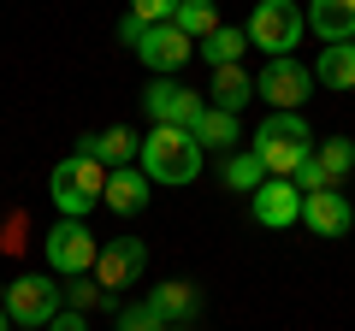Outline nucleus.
Segmentation results:
<instances>
[{
  "instance_id": "1",
  "label": "nucleus",
  "mask_w": 355,
  "mask_h": 331,
  "mask_svg": "<svg viewBox=\"0 0 355 331\" xmlns=\"http://www.w3.org/2000/svg\"><path fill=\"white\" fill-rule=\"evenodd\" d=\"M142 178L160 184V190H184V184L202 178V148H196L190 130H178V125H154L148 136H142Z\"/></svg>"
},
{
  "instance_id": "2",
  "label": "nucleus",
  "mask_w": 355,
  "mask_h": 331,
  "mask_svg": "<svg viewBox=\"0 0 355 331\" xmlns=\"http://www.w3.org/2000/svg\"><path fill=\"white\" fill-rule=\"evenodd\" d=\"M249 148L261 154L266 178H296V166L314 154V130H308L302 113H266V125L254 130Z\"/></svg>"
},
{
  "instance_id": "3",
  "label": "nucleus",
  "mask_w": 355,
  "mask_h": 331,
  "mask_svg": "<svg viewBox=\"0 0 355 331\" xmlns=\"http://www.w3.org/2000/svg\"><path fill=\"white\" fill-rule=\"evenodd\" d=\"M101 190H107V166L89 160V154H71L48 172V195L60 207V219H89L101 207Z\"/></svg>"
},
{
  "instance_id": "4",
  "label": "nucleus",
  "mask_w": 355,
  "mask_h": 331,
  "mask_svg": "<svg viewBox=\"0 0 355 331\" xmlns=\"http://www.w3.org/2000/svg\"><path fill=\"white\" fill-rule=\"evenodd\" d=\"M6 319L12 331H48L53 314L65 307V284L53 272H24V278H6Z\"/></svg>"
},
{
  "instance_id": "5",
  "label": "nucleus",
  "mask_w": 355,
  "mask_h": 331,
  "mask_svg": "<svg viewBox=\"0 0 355 331\" xmlns=\"http://www.w3.org/2000/svg\"><path fill=\"white\" fill-rule=\"evenodd\" d=\"M249 48H261L266 60H291V48L302 42L308 18L296 0H254V12H249Z\"/></svg>"
},
{
  "instance_id": "6",
  "label": "nucleus",
  "mask_w": 355,
  "mask_h": 331,
  "mask_svg": "<svg viewBox=\"0 0 355 331\" xmlns=\"http://www.w3.org/2000/svg\"><path fill=\"white\" fill-rule=\"evenodd\" d=\"M42 255H48V272H53V278H83V272H95L101 242H95L89 219H60V225L42 237Z\"/></svg>"
},
{
  "instance_id": "7",
  "label": "nucleus",
  "mask_w": 355,
  "mask_h": 331,
  "mask_svg": "<svg viewBox=\"0 0 355 331\" xmlns=\"http://www.w3.org/2000/svg\"><path fill=\"white\" fill-rule=\"evenodd\" d=\"M254 95H261L272 113H296V107L314 95V65H302L291 53V60H266V71L254 77Z\"/></svg>"
},
{
  "instance_id": "8",
  "label": "nucleus",
  "mask_w": 355,
  "mask_h": 331,
  "mask_svg": "<svg viewBox=\"0 0 355 331\" xmlns=\"http://www.w3.org/2000/svg\"><path fill=\"white\" fill-rule=\"evenodd\" d=\"M349 172H355V142L349 136H326V142H314V154H308L302 166H296L291 184L302 195H314V190H338Z\"/></svg>"
},
{
  "instance_id": "9",
  "label": "nucleus",
  "mask_w": 355,
  "mask_h": 331,
  "mask_svg": "<svg viewBox=\"0 0 355 331\" xmlns=\"http://www.w3.org/2000/svg\"><path fill=\"white\" fill-rule=\"evenodd\" d=\"M137 60L148 65L154 77H178V71H184V60H196V42L166 18V24H148L137 36Z\"/></svg>"
},
{
  "instance_id": "10",
  "label": "nucleus",
  "mask_w": 355,
  "mask_h": 331,
  "mask_svg": "<svg viewBox=\"0 0 355 331\" xmlns=\"http://www.w3.org/2000/svg\"><path fill=\"white\" fill-rule=\"evenodd\" d=\"M202 95L196 89H184L178 77H154L148 89H142V113L154 118V125H178V130H190L196 118H202Z\"/></svg>"
},
{
  "instance_id": "11",
  "label": "nucleus",
  "mask_w": 355,
  "mask_h": 331,
  "mask_svg": "<svg viewBox=\"0 0 355 331\" xmlns=\"http://www.w3.org/2000/svg\"><path fill=\"white\" fill-rule=\"evenodd\" d=\"M142 272H148V249H142V237H113L101 249V255H95V284H101V290H125V284H137Z\"/></svg>"
},
{
  "instance_id": "12",
  "label": "nucleus",
  "mask_w": 355,
  "mask_h": 331,
  "mask_svg": "<svg viewBox=\"0 0 355 331\" xmlns=\"http://www.w3.org/2000/svg\"><path fill=\"white\" fill-rule=\"evenodd\" d=\"M249 219L266 231H284V225H302V190L291 178H266L261 190L249 195Z\"/></svg>"
},
{
  "instance_id": "13",
  "label": "nucleus",
  "mask_w": 355,
  "mask_h": 331,
  "mask_svg": "<svg viewBox=\"0 0 355 331\" xmlns=\"http://www.w3.org/2000/svg\"><path fill=\"white\" fill-rule=\"evenodd\" d=\"M302 225L314 231V237H349L355 202L343 190H314V195H302Z\"/></svg>"
},
{
  "instance_id": "14",
  "label": "nucleus",
  "mask_w": 355,
  "mask_h": 331,
  "mask_svg": "<svg viewBox=\"0 0 355 331\" xmlns=\"http://www.w3.org/2000/svg\"><path fill=\"white\" fill-rule=\"evenodd\" d=\"M148 190L154 184L142 178V166H113V172H107V190H101V207H113L119 219H130V213L148 207Z\"/></svg>"
},
{
  "instance_id": "15",
  "label": "nucleus",
  "mask_w": 355,
  "mask_h": 331,
  "mask_svg": "<svg viewBox=\"0 0 355 331\" xmlns=\"http://www.w3.org/2000/svg\"><path fill=\"white\" fill-rule=\"evenodd\" d=\"M302 18L320 42H355V0H308Z\"/></svg>"
},
{
  "instance_id": "16",
  "label": "nucleus",
  "mask_w": 355,
  "mask_h": 331,
  "mask_svg": "<svg viewBox=\"0 0 355 331\" xmlns=\"http://www.w3.org/2000/svg\"><path fill=\"white\" fill-rule=\"evenodd\" d=\"M77 154H89V160H101L107 172H113V166H130L142 154V136H130L125 125H113V130H95V136H83L77 142Z\"/></svg>"
},
{
  "instance_id": "17",
  "label": "nucleus",
  "mask_w": 355,
  "mask_h": 331,
  "mask_svg": "<svg viewBox=\"0 0 355 331\" xmlns=\"http://www.w3.org/2000/svg\"><path fill=\"white\" fill-rule=\"evenodd\" d=\"M249 101H254V77L243 71V65H219L214 89H207V107H219V113H243Z\"/></svg>"
},
{
  "instance_id": "18",
  "label": "nucleus",
  "mask_w": 355,
  "mask_h": 331,
  "mask_svg": "<svg viewBox=\"0 0 355 331\" xmlns=\"http://www.w3.org/2000/svg\"><path fill=\"white\" fill-rule=\"evenodd\" d=\"M190 136H196V148H219V154H231V142H243V125H237V113H219V107H202V118L190 125Z\"/></svg>"
},
{
  "instance_id": "19",
  "label": "nucleus",
  "mask_w": 355,
  "mask_h": 331,
  "mask_svg": "<svg viewBox=\"0 0 355 331\" xmlns=\"http://www.w3.org/2000/svg\"><path fill=\"white\" fill-rule=\"evenodd\" d=\"M148 302L160 307V319H166V325H190V314L202 307V296H196V284L172 278V284H154V290H148Z\"/></svg>"
},
{
  "instance_id": "20",
  "label": "nucleus",
  "mask_w": 355,
  "mask_h": 331,
  "mask_svg": "<svg viewBox=\"0 0 355 331\" xmlns=\"http://www.w3.org/2000/svg\"><path fill=\"white\" fill-rule=\"evenodd\" d=\"M314 83H326V89H355V42H326V48H320Z\"/></svg>"
},
{
  "instance_id": "21",
  "label": "nucleus",
  "mask_w": 355,
  "mask_h": 331,
  "mask_svg": "<svg viewBox=\"0 0 355 331\" xmlns=\"http://www.w3.org/2000/svg\"><path fill=\"white\" fill-rule=\"evenodd\" d=\"M219 178H225V190L254 195L266 184V166H261V154H254V148H231L225 160H219Z\"/></svg>"
},
{
  "instance_id": "22",
  "label": "nucleus",
  "mask_w": 355,
  "mask_h": 331,
  "mask_svg": "<svg viewBox=\"0 0 355 331\" xmlns=\"http://www.w3.org/2000/svg\"><path fill=\"white\" fill-rule=\"evenodd\" d=\"M196 53H202V60L214 65V71H219V65H237L243 53H249V30H231V24H219L207 42H196Z\"/></svg>"
},
{
  "instance_id": "23",
  "label": "nucleus",
  "mask_w": 355,
  "mask_h": 331,
  "mask_svg": "<svg viewBox=\"0 0 355 331\" xmlns=\"http://www.w3.org/2000/svg\"><path fill=\"white\" fill-rule=\"evenodd\" d=\"M172 24L184 30L190 42H207L219 30V12H214V0H178V12H172Z\"/></svg>"
},
{
  "instance_id": "24",
  "label": "nucleus",
  "mask_w": 355,
  "mask_h": 331,
  "mask_svg": "<svg viewBox=\"0 0 355 331\" xmlns=\"http://www.w3.org/2000/svg\"><path fill=\"white\" fill-rule=\"evenodd\" d=\"M119 331H166V319H160V307L142 296V302H130V307H119Z\"/></svg>"
},
{
  "instance_id": "25",
  "label": "nucleus",
  "mask_w": 355,
  "mask_h": 331,
  "mask_svg": "<svg viewBox=\"0 0 355 331\" xmlns=\"http://www.w3.org/2000/svg\"><path fill=\"white\" fill-rule=\"evenodd\" d=\"M172 12H178V0H130V18H137L142 30H148V24H166Z\"/></svg>"
},
{
  "instance_id": "26",
  "label": "nucleus",
  "mask_w": 355,
  "mask_h": 331,
  "mask_svg": "<svg viewBox=\"0 0 355 331\" xmlns=\"http://www.w3.org/2000/svg\"><path fill=\"white\" fill-rule=\"evenodd\" d=\"M48 331H89V314H77V307H60Z\"/></svg>"
},
{
  "instance_id": "27",
  "label": "nucleus",
  "mask_w": 355,
  "mask_h": 331,
  "mask_svg": "<svg viewBox=\"0 0 355 331\" xmlns=\"http://www.w3.org/2000/svg\"><path fill=\"white\" fill-rule=\"evenodd\" d=\"M137 36H142V24L125 12V18H119V42H125V48H137Z\"/></svg>"
},
{
  "instance_id": "28",
  "label": "nucleus",
  "mask_w": 355,
  "mask_h": 331,
  "mask_svg": "<svg viewBox=\"0 0 355 331\" xmlns=\"http://www.w3.org/2000/svg\"><path fill=\"white\" fill-rule=\"evenodd\" d=\"M0 331H12V319H6V307H0Z\"/></svg>"
},
{
  "instance_id": "29",
  "label": "nucleus",
  "mask_w": 355,
  "mask_h": 331,
  "mask_svg": "<svg viewBox=\"0 0 355 331\" xmlns=\"http://www.w3.org/2000/svg\"><path fill=\"white\" fill-rule=\"evenodd\" d=\"M0 302H6V278H0Z\"/></svg>"
},
{
  "instance_id": "30",
  "label": "nucleus",
  "mask_w": 355,
  "mask_h": 331,
  "mask_svg": "<svg viewBox=\"0 0 355 331\" xmlns=\"http://www.w3.org/2000/svg\"><path fill=\"white\" fill-rule=\"evenodd\" d=\"M166 331H190V325H166Z\"/></svg>"
}]
</instances>
